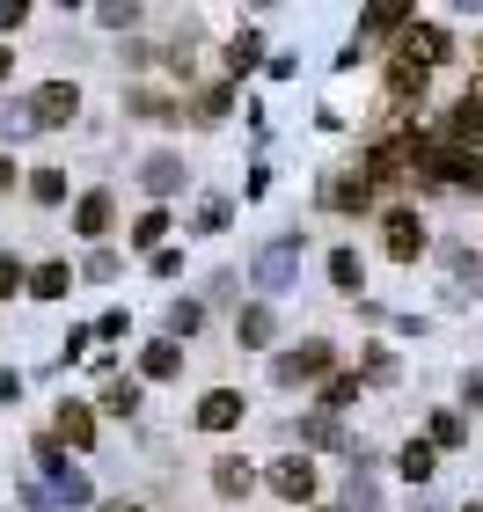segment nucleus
I'll return each mask as SVG.
<instances>
[{"instance_id": "32", "label": "nucleus", "mask_w": 483, "mask_h": 512, "mask_svg": "<svg viewBox=\"0 0 483 512\" xmlns=\"http://www.w3.org/2000/svg\"><path fill=\"white\" fill-rule=\"evenodd\" d=\"M132 118H176L169 96H132Z\"/></svg>"}, {"instance_id": "9", "label": "nucleus", "mask_w": 483, "mask_h": 512, "mask_svg": "<svg viewBox=\"0 0 483 512\" xmlns=\"http://www.w3.org/2000/svg\"><path fill=\"white\" fill-rule=\"evenodd\" d=\"M381 227H388V256H396V264H418L425 256V220L418 213H388Z\"/></svg>"}, {"instance_id": "23", "label": "nucleus", "mask_w": 483, "mask_h": 512, "mask_svg": "<svg viewBox=\"0 0 483 512\" xmlns=\"http://www.w3.org/2000/svg\"><path fill=\"white\" fill-rule=\"evenodd\" d=\"M359 403V374H337V381H322V417H337V410H352Z\"/></svg>"}, {"instance_id": "17", "label": "nucleus", "mask_w": 483, "mask_h": 512, "mask_svg": "<svg viewBox=\"0 0 483 512\" xmlns=\"http://www.w3.org/2000/svg\"><path fill=\"white\" fill-rule=\"evenodd\" d=\"M96 403H103L110 417H132V410H140V381H125V374H103V395H96Z\"/></svg>"}, {"instance_id": "27", "label": "nucleus", "mask_w": 483, "mask_h": 512, "mask_svg": "<svg viewBox=\"0 0 483 512\" xmlns=\"http://www.w3.org/2000/svg\"><path fill=\"white\" fill-rule=\"evenodd\" d=\"M227 220H235V205H227V198H205V205H198V227H205V235H220Z\"/></svg>"}, {"instance_id": "34", "label": "nucleus", "mask_w": 483, "mask_h": 512, "mask_svg": "<svg viewBox=\"0 0 483 512\" xmlns=\"http://www.w3.org/2000/svg\"><path fill=\"white\" fill-rule=\"evenodd\" d=\"M15 395H22V374H15V366H0V403H15Z\"/></svg>"}, {"instance_id": "8", "label": "nucleus", "mask_w": 483, "mask_h": 512, "mask_svg": "<svg viewBox=\"0 0 483 512\" xmlns=\"http://www.w3.org/2000/svg\"><path fill=\"white\" fill-rule=\"evenodd\" d=\"M110 220H118V198H110V191H88V198H74V235L103 242V235H110Z\"/></svg>"}, {"instance_id": "11", "label": "nucleus", "mask_w": 483, "mask_h": 512, "mask_svg": "<svg viewBox=\"0 0 483 512\" xmlns=\"http://www.w3.org/2000/svg\"><path fill=\"white\" fill-rule=\"evenodd\" d=\"M403 59H418V66H440V59H447V30H440V22H418V30L403 37Z\"/></svg>"}, {"instance_id": "22", "label": "nucleus", "mask_w": 483, "mask_h": 512, "mask_svg": "<svg viewBox=\"0 0 483 512\" xmlns=\"http://www.w3.org/2000/svg\"><path fill=\"white\" fill-rule=\"evenodd\" d=\"M30 293L37 300H66V293H74V271H66V264H37L30 271Z\"/></svg>"}, {"instance_id": "2", "label": "nucleus", "mask_w": 483, "mask_h": 512, "mask_svg": "<svg viewBox=\"0 0 483 512\" xmlns=\"http://www.w3.org/2000/svg\"><path fill=\"white\" fill-rule=\"evenodd\" d=\"M37 461H44V476H52L59 505H88V498H96V491H88V476H81V469H66V454H59V432H52V439H37Z\"/></svg>"}, {"instance_id": "31", "label": "nucleus", "mask_w": 483, "mask_h": 512, "mask_svg": "<svg viewBox=\"0 0 483 512\" xmlns=\"http://www.w3.org/2000/svg\"><path fill=\"white\" fill-rule=\"evenodd\" d=\"M374 498H381V491H374V476H366L359 461H352V505H359V512H374Z\"/></svg>"}, {"instance_id": "12", "label": "nucleus", "mask_w": 483, "mask_h": 512, "mask_svg": "<svg viewBox=\"0 0 483 512\" xmlns=\"http://www.w3.org/2000/svg\"><path fill=\"white\" fill-rule=\"evenodd\" d=\"M235 337H242V344H271V337H279V315H271L264 300H249V308L235 315Z\"/></svg>"}, {"instance_id": "10", "label": "nucleus", "mask_w": 483, "mask_h": 512, "mask_svg": "<svg viewBox=\"0 0 483 512\" xmlns=\"http://www.w3.org/2000/svg\"><path fill=\"white\" fill-rule=\"evenodd\" d=\"M396 30H418V8H366L352 44H366V37H396Z\"/></svg>"}, {"instance_id": "40", "label": "nucleus", "mask_w": 483, "mask_h": 512, "mask_svg": "<svg viewBox=\"0 0 483 512\" xmlns=\"http://www.w3.org/2000/svg\"><path fill=\"white\" fill-rule=\"evenodd\" d=\"M315 512H344V505H315Z\"/></svg>"}, {"instance_id": "36", "label": "nucleus", "mask_w": 483, "mask_h": 512, "mask_svg": "<svg viewBox=\"0 0 483 512\" xmlns=\"http://www.w3.org/2000/svg\"><path fill=\"white\" fill-rule=\"evenodd\" d=\"M22 15H30V8H0V30H22Z\"/></svg>"}, {"instance_id": "15", "label": "nucleus", "mask_w": 483, "mask_h": 512, "mask_svg": "<svg viewBox=\"0 0 483 512\" xmlns=\"http://www.w3.org/2000/svg\"><path fill=\"white\" fill-rule=\"evenodd\" d=\"M213 491H220V498H249V491H257L249 461H235V454H227V461H213Z\"/></svg>"}, {"instance_id": "6", "label": "nucleus", "mask_w": 483, "mask_h": 512, "mask_svg": "<svg viewBox=\"0 0 483 512\" xmlns=\"http://www.w3.org/2000/svg\"><path fill=\"white\" fill-rule=\"evenodd\" d=\"M271 491H279L286 505H308V498H315V461H308V454L271 461Z\"/></svg>"}, {"instance_id": "24", "label": "nucleus", "mask_w": 483, "mask_h": 512, "mask_svg": "<svg viewBox=\"0 0 483 512\" xmlns=\"http://www.w3.org/2000/svg\"><path fill=\"white\" fill-rule=\"evenodd\" d=\"M161 235H169V213H161V205L132 220V249H154V256H161Z\"/></svg>"}, {"instance_id": "39", "label": "nucleus", "mask_w": 483, "mask_h": 512, "mask_svg": "<svg viewBox=\"0 0 483 512\" xmlns=\"http://www.w3.org/2000/svg\"><path fill=\"white\" fill-rule=\"evenodd\" d=\"M8 59H15V52H0V81H8Z\"/></svg>"}, {"instance_id": "1", "label": "nucleus", "mask_w": 483, "mask_h": 512, "mask_svg": "<svg viewBox=\"0 0 483 512\" xmlns=\"http://www.w3.org/2000/svg\"><path fill=\"white\" fill-rule=\"evenodd\" d=\"M301 256H308V242H301V235H279V242H264V249H257L249 278H257L264 293H286L293 278H301Z\"/></svg>"}, {"instance_id": "42", "label": "nucleus", "mask_w": 483, "mask_h": 512, "mask_svg": "<svg viewBox=\"0 0 483 512\" xmlns=\"http://www.w3.org/2000/svg\"><path fill=\"white\" fill-rule=\"evenodd\" d=\"M476 66H483V44H476Z\"/></svg>"}, {"instance_id": "20", "label": "nucleus", "mask_w": 483, "mask_h": 512, "mask_svg": "<svg viewBox=\"0 0 483 512\" xmlns=\"http://www.w3.org/2000/svg\"><path fill=\"white\" fill-rule=\"evenodd\" d=\"M396 469H403V476H410V483H425V476H432V469H440V447H432V439H410V447H403V454H396Z\"/></svg>"}, {"instance_id": "26", "label": "nucleus", "mask_w": 483, "mask_h": 512, "mask_svg": "<svg viewBox=\"0 0 483 512\" xmlns=\"http://www.w3.org/2000/svg\"><path fill=\"white\" fill-rule=\"evenodd\" d=\"M30 198H37V205H59V198H66V176H59V169H37V176H30Z\"/></svg>"}, {"instance_id": "16", "label": "nucleus", "mask_w": 483, "mask_h": 512, "mask_svg": "<svg viewBox=\"0 0 483 512\" xmlns=\"http://www.w3.org/2000/svg\"><path fill=\"white\" fill-rule=\"evenodd\" d=\"M59 439L66 447H88V439H96V410L88 403H59Z\"/></svg>"}, {"instance_id": "35", "label": "nucleus", "mask_w": 483, "mask_h": 512, "mask_svg": "<svg viewBox=\"0 0 483 512\" xmlns=\"http://www.w3.org/2000/svg\"><path fill=\"white\" fill-rule=\"evenodd\" d=\"M462 403H469V410H483V374H469V381H462Z\"/></svg>"}, {"instance_id": "38", "label": "nucleus", "mask_w": 483, "mask_h": 512, "mask_svg": "<svg viewBox=\"0 0 483 512\" xmlns=\"http://www.w3.org/2000/svg\"><path fill=\"white\" fill-rule=\"evenodd\" d=\"M103 512H147V505H132V498H118V505H103Z\"/></svg>"}, {"instance_id": "41", "label": "nucleus", "mask_w": 483, "mask_h": 512, "mask_svg": "<svg viewBox=\"0 0 483 512\" xmlns=\"http://www.w3.org/2000/svg\"><path fill=\"white\" fill-rule=\"evenodd\" d=\"M469 96H476V103H483V88H469Z\"/></svg>"}, {"instance_id": "21", "label": "nucleus", "mask_w": 483, "mask_h": 512, "mask_svg": "<svg viewBox=\"0 0 483 512\" xmlns=\"http://www.w3.org/2000/svg\"><path fill=\"white\" fill-rule=\"evenodd\" d=\"M140 374H147V381H176V374H183V352H176V344H147V352H140Z\"/></svg>"}, {"instance_id": "14", "label": "nucleus", "mask_w": 483, "mask_h": 512, "mask_svg": "<svg viewBox=\"0 0 483 512\" xmlns=\"http://www.w3.org/2000/svg\"><path fill=\"white\" fill-rule=\"evenodd\" d=\"M425 81H432V66H418V59H396V66H388V96H396V103L425 96Z\"/></svg>"}, {"instance_id": "30", "label": "nucleus", "mask_w": 483, "mask_h": 512, "mask_svg": "<svg viewBox=\"0 0 483 512\" xmlns=\"http://www.w3.org/2000/svg\"><path fill=\"white\" fill-rule=\"evenodd\" d=\"M198 330V300H176L169 308V337H191Z\"/></svg>"}, {"instance_id": "33", "label": "nucleus", "mask_w": 483, "mask_h": 512, "mask_svg": "<svg viewBox=\"0 0 483 512\" xmlns=\"http://www.w3.org/2000/svg\"><path fill=\"white\" fill-rule=\"evenodd\" d=\"M198 118H205V125L227 118V88H205V96H198Z\"/></svg>"}, {"instance_id": "13", "label": "nucleus", "mask_w": 483, "mask_h": 512, "mask_svg": "<svg viewBox=\"0 0 483 512\" xmlns=\"http://www.w3.org/2000/svg\"><path fill=\"white\" fill-rule=\"evenodd\" d=\"M140 183H147V198H169V191H183V161H176V154H154L147 169H140Z\"/></svg>"}, {"instance_id": "5", "label": "nucleus", "mask_w": 483, "mask_h": 512, "mask_svg": "<svg viewBox=\"0 0 483 512\" xmlns=\"http://www.w3.org/2000/svg\"><path fill=\"white\" fill-rule=\"evenodd\" d=\"M242 410H249V403H242L235 388H205V395H198V432H235Z\"/></svg>"}, {"instance_id": "28", "label": "nucleus", "mask_w": 483, "mask_h": 512, "mask_svg": "<svg viewBox=\"0 0 483 512\" xmlns=\"http://www.w3.org/2000/svg\"><path fill=\"white\" fill-rule=\"evenodd\" d=\"M257 59H264V44H257V37H235V52H227V74H249Z\"/></svg>"}, {"instance_id": "18", "label": "nucleus", "mask_w": 483, "mask_h": 512, "mask_svg": "<svg viewBox=\"0 0 483 512\" xmlns=\"http://www.w3.org/2000/svg\"><path fill=\"white\" fill-rule=\"evenodd\" d=\"M330 286L359 300V286H366V264H359V249H330Z\"/></svg>"}, {"instance_id": "7", "label": "nucleus", "mask_w": 483, "mask_h": 512, "mask_svg": "<svg viewBox=\"0 0 483 512\" xmlns=\"http://www.w3.org/2000/svg\"><path fill=\"white\" fill-rule=\"evenodd\" d=\"M476 139H483V103H476V96H462V103H454V118L440 125V147H454V154H469Z\"/></svg>"}, {"instance_id": "43", "label": "nucleus", "mask_w": 483, "mask_h": 512, "mask_svg": "<svg viewBox=\"0 0 483 512\" xmlns=\"http://www.w3.org/2000/svg\"><path fill=\"white\" fill-rule=\"evenodd\" d=\"M469 512H483V505H469Z\"/></svg>"}, {"instance_id": "3", "label": "nucleus", "mask_w": 483, "mask_h": 512, "mask_svg": "<svg viewBox=\"0 0 483 512\" xmlns=\"http://www.w3.org/2000/svg\"><path fill=\"white\" fill-rule=\"evenodd\" d=\"M271 374H279L286 388L293 381H337V352H330V344H301V352H286Z\"/></svg>"}, {"instance_id": "25", "label": "nucleus", "mask_w": 483, "mask_h": 512, "mask_svg": "<svg viewBox=\"0 0 483 512\" xmlns=\"http://www.w3.org/2000/svg\"><path fill=\"white\" fill-rule=\"evenodd\" d=\"M8 293H30V271H22V256L0 249V300H8Z\"/></svg>"}, {"instance_id": "29", "label": "nucleus", "mask_w": 483, "mask_h": 512, "mask_svg": "<svg viewBox=\"0 0 483 512\" xmlns=\"http://www.w3.org/2000/svg\"><path fill=\"white\" fill-rule=\"evenodd\" d=\"M432 447H462V417H454V410L432 417Z\"/></svg>"}, {"instance_id": "4", "label": "nucleus", "mask_w": 483, "mask_h": 512, "mask_svg": "<svg viewBox=\"0 0 483 512\" xmlns=\"http://www.w3.org/2000/svg\"><path fill=\"white\" fill-rule=\"evenodd\" d=\"M74 110H81V88H74V81H44L37 96H30V118H37V132H44V125H66Z\"/></svg>"}, {"instance_id": "19", "label": "nucleus", "mask_w": 483, "mask_h": 512, "mask_svg": "<svg viewBox=\"0 0 483 512\" xmlns=\"http://www.w3.org/2000/svg\"><path fill=\"white\" fill-rule=\"evenodd\" d=\"M322 198H330V205H344V213H366V205H374V183H366V176H337Z\"/></svg>"}, {"instance_id": "37", "label": "nucleus", "mask_w": 483, "mask_h": 512, "mask_svg": "<svg viewBox=\"0 0 483 512\" xmlns=\"http://www.w3.org/2000/svg\"><path fill=\"white\" fill-rule=\"evenodd\" d=\"M0 191H15V161L8 154H0Z\"/></svg>"}]
</instances>
